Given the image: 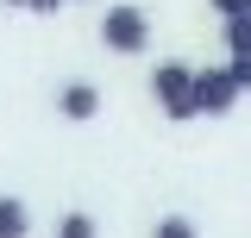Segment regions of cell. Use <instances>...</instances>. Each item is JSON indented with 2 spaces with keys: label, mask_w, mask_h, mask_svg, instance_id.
<instances>
[{
  "label": "cell",
  "mask_w": 251,
  "mask_h": 238,
  "mask_svg": "<svg viewBox=\"0 0 251 238\" xmlns=\"http://www.w3.org/2000/svg\"><path fill=\"white\" fill-rule=\"evenodd\" d=\"M151 100H157V113L170 125H188L195 119V63H182V57L157 63L151 69Z\"/></svg>",
  "instance_id": "6da1fadb"
},
{
  "label": "cell",
  "mask_w": 251,
  "mask_h": 238,
  "mask_svg": "<svg viewBox=\"0 0 251 238\" xmlns=\"http://www.w3.org/2000/svg\"><path fill=\"white\" fill-rule=\"evenodd\" d=\"M100 44H107L113 57L151 50V13H145V6H107V13H100Z\"/></svg>",
  "instance_id": "7a4b0ae2"
},
{
  "label": "cell",
  "mask_w": 251,
  "mask_h": 238,
  "mask_svg": "<svg viewBox=\"0 0 251 238\" xmlns=\"http://www.w3.org/2000/svg\"><path fill=\"white\" fill-rule=\"evenodd\" d=\"M239 100H245V94H239V82H232V69H226V63L195 69V119H226Z\"/></svg>",
  "instance_id": "3957f363"
},
{
  "label": "cell",
  "mask_w": 251,
  "mask_h": 238,
  "mask_svg": "<svg viewBox=\"0 0 251 238\" xmlns=\"http://www.w3.org/2000/svg\"><path fill=\"white\" fill-rule=\"evenodd\" d=\"M100 88L94 82H63L57 88V119H69V125H88V119H100Z\"/></svg>",
  "instance_id": "277c9868"
},
{
  "label": "cell",
  "mask_w": 251,
  "mask_h": 238,
  "mask_svg": "<svg viewBox=\"0 0 251 238\" xmlns=\"http://www.w3.org/2000/svg\"><path fill=\"white\" fill-rule=\"evenodd\" d=\"M0 238H31V207H25V194H0Z\"/></svg>",
  "instance_id": "5b68a950"
},
{
  "label": "cell",
  "mask_w": 251,
  "mask_h": 238,
  "mask_svg": "<svg viewBox=\"0 0 251 238\" xmlns=\"http://www.w3.org/2000/svg\"><path fill=\"white\" fill-rule=\"evenodd\" d=\"M50 238H100V219H94L88 207H69V213H57Z\"/></svg>",
  "instance_id": "8992f818"
},
{
  "label": "cell",
  "mask_w": 251,
  "mask_h": 238,
  "mask_svg": "<svg viewBox=\"0 0 251 238\" xmlns=\"http://www.w3.org/2000/svg\"><path fill=\"white\" fill-rule=\"evenodd\" d=\"M151 238H201V219L195 213H157Z\"/></svg>",
  "instance_id": "52a82bcc"
},
{
  "label": "cell",
  "mask_w": 251,
  "mask_h": 238,
  "mask_svg": "<svg viewBox=\"0 0 251 238\" xmlns=\"http://www.w3.org/2000/svg\"><path fill=\"white\" fill-rule=\"evenodd\" d=\"M220 31H226V57H251V13L245 19H226Z\"/></svg>",
  "instance_id": "ba28073f"
},
{
  "label": "cell",
  "mask_w": 251,
  "mask_h": 238,
  "mask_svg": "<svg viewBox=\"0 0 251 238\" xmlns=\"http://www.w3.org/2000/svg\"><path fill=\"white\" fill-rule=\"evenodd\" d=\"M207 6L220 13V25H226V19H245V13H251V0H207Z\"/></svg>",
  "instance_id": "9c48e42d"
},
{
  "label": "cell",
  "mask_w": 251,
  "mask_h": 238,
  "mask_svg": "<svg viewBox=\"0 0 251 238\" xmlns=\"http://www.w3.org/2000/svg\"><path fill=\"white\" fill-rule=\"evenodd\" d=\"M226 69H232V82H239V94H251V57H226Z\"/></svg>",
  "instance_id": "30bf717a"
},
{
  "label": "cell",
  "mask_w": 251,
  "mask_h": 238,
  "mask_svg": "<svg viewBox=\"0 0 251 238\" xmlns=\"http://www.w3.org/2000/svg\"><path fill=\"white\" fill-rule=\"evenodd\" d=\"M57 6H69V0H25V13H57Z\"/></svg>",
  "instance_id": "8fae6325"
},
{
  "label": "cell",
  "mask_w": 251,
  "mask_h": 238,
  "mask_svg": "<svg viewBox=\"0 0 251 238\" xmlns=\"http://www.w3.org/2000/svg\"><path fill=\"white\" fill-rule=\"evenodd\" d=\"M0 6H19V13H25V0H0Z\"/></svg>",
  "instance_id": "7c38bea8"
}]
</instances>
